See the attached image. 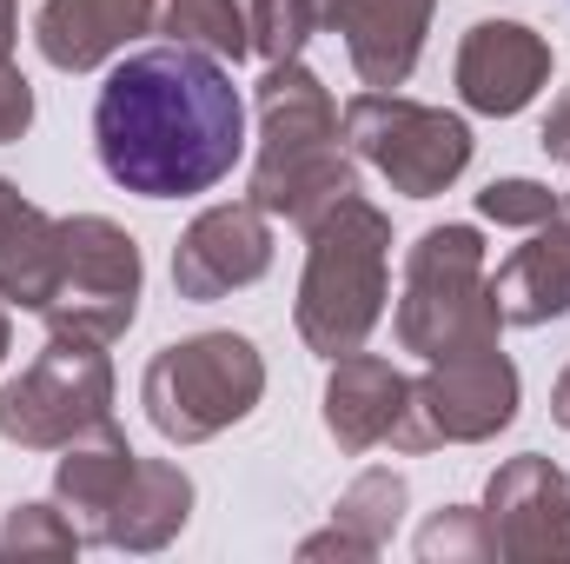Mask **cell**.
<instances>
[{
    "instance_id": "obj_1",
    "label": "cell",
    "mask_w": 570,
    "mask_h": 564,
    "mask_svg": "<svg viewBox=\"0 0 570 564\" xmlns=\"http://www.w3.org/2000/svg\"><path fill=\"white\" fill-rule=\"evenodd\" d=\"M100 166L146 200H186L219 186L246 153V107L233 74L199 47L127 54L94 107Z\"/></svg>"
}]
</instances>
